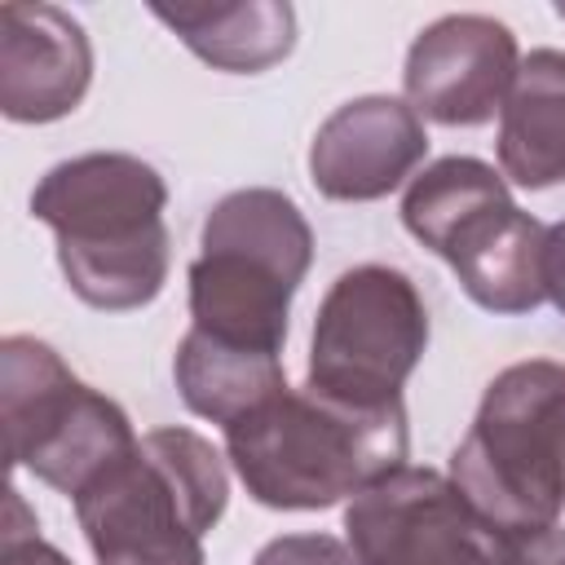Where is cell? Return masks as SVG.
<instances>
[{
  "instance_id": "obj_1",
  "label": "cell",
  "mask_w": 565,
  "mask_h": 565,
  "mask_svg": "<svg viewBox=\"0 0 565 565\" xmlns=\"http://www.w3.org/2000/svg\"><path fill=\"white\" fill-rule=\"evenodd\" d=\"M163 207V177L119 150L75 154L31 190V216L57 234L66 287L106 313L141 309L163 291L172 265Z\"/></svg>"
},
{
  "instance_id": "obj_2",
  "label": "cell",
  "mask_w": 565,
  "mask_h": 565,
  "mask_svg": "<svg viewBox=\"0 0 565 565\" xmlns=\"http://www.w3.org/2000/svg\"><path fill=\"white\" fill-rule=\"evenodd\" d=\"M406 406H353L318 388H282L225 428V455L247 494L278 512L358 499L406 468Z\"/></svg>"
},
{
  "instance_id": "obj_3",
  "label": "cell",
  "mask_w": 565,
  "mask_h": 565,
  "mask_svg": "<svg viewBox=\"0 0 565 565\" xmlns=\"http://www.w3.org/2000/svg\"><path fill=\"white\" fill-rule=\"evenodd\" d=\"M230 503L216 446L190 428H154L75 494L97 565H207L203 534Z\"/></svg>"
},
{
  "instance_id": "obj_4",
  "label": "cell",
  "mask_w": 565,
  "mask_h": 565,
  "mask_svg": "<svg viewBox=\"0 0 565 565\" xmlns=\"http://www.w3.org/2000/svg\"><path fill=\"white\" fill-rule=\"evenodd\" d=\"M313 260V230L296 199L269 185L225 194L190 265L194 331L256 353H282L287 309Z\"/></svg>"
},
{
  "instance_id": "obj_5",
  "label": "cell",
  "mask_w": 565,
  "mask_h": 565,
  "mask_svg": "<svg viewBox=\"0 0 565 565\" xmlns=\"http://www.w3.org/2000/svg\"><path fill=\"white\" fill-rule=\"evenodd\" d=\"M459 494L508 539L556 525L565 508V362L499 371L450 455Z\"/></svg>"
},
{
  "instance_id": "obj_6",
  "label": "cell",
  "mask_w": 565,
  "mask_h": 565,
  "mask_svg": "<svg viewBox=\"0 0 565 565\" xmlns=\"http://www.w3.org/2000/svg\"><path fill=\"white\" fill-rule=\"evenodd\" d=\"M402 225L437 252L459 287L490 313H530L543 305L547 225L521 212L503 177L472 159L446 154L428 163L402 199Z\"/></svg>"
},
{
  "instance_id": "obj_7",
  "label": "cell",
  "mask_w": 565,
  "mask_h": 565,
  "mask_svg": "<svg viewBox=\"0 0 565 565\" xmlns=\"http://www.w3.org/2000/svg\"><path fill=\"white\" fill-rule=\"evenodd\" d=\"M0 424L9 463L71 499L137 446L119 402L88 388L35 335L0 340Z\"/></svg>"
},
{
  "instance_id": "obj_8",
  "label": "cell",
  "mask_w": 565,
  "mask_h": 565,
  "mask_svg": "<svg viewBox=\"0 0 565 565\" xmlns=\"http://www.w3.org/2000/svg\"><path fill=\"white\" fill-rule=\"evenodd\" d=\"M424 349L428 309L415 282L388 265H353L318 305L305 384L366 411L402 406V384Z\"/></svg>"
},
{
  "instance_id": "obj_9",
  "label": "cell",
  "mask_w": 565,
  "mask_h": 565,
  "mask_svg": "<svg viewBox=\"0 0 565 565\" xmlns=\"http://www.w3.org/2000/svg\"><path fill=\"white\" fill-rule=\"evenodd\" d=\"M358 565H508L512 539L499 534L450 477L397 468L344 508Z\"/></svg>"
},
{
  "instance_id": "obj_10",
  "label": "cell",
  "mask_w": 565,
  "mask_h": 565,
  "mask_svg": "<svg viewBox=\"0 0 565 565\" xmlns=\"http://www.w3.org/2000/svg\"><path fill=\"white\" fill-rule=\"evenodd\" d=\"M521 53L516 35L486 13H446L406 53V106L446 128H477L503 110Z\"/></svg>"
},
{
  "instance_id": "obj_11",
  "label": "cell",
  "mask_w": 565,
  "mask_h": 565,
  "mask_svg": "<svg viewBox=\"0 0 565 565\" xmlns=\"http://www.w3.org/2000/svg\"><path fill=\"white\" fill-rule=\"evenodd\" d=\"M428 154L424 119L397 97H353L335 106L309 146V181L322 199L371 203L393 194Z\"/></svg>"
},
{
  "instance_id": "obj_12",
  "label": "cell",
  "mask_w": 565,
  "mask_h": 565,
  "mask_svg": "<svg viewBox=\"0 0 565 565\" xmlns=\"http://www.w3.org/2000/svg\"><path fill=\"white\" fill-rule=\"evenodd\" d=\"M93 84V44L57 4H0V110L13 124L71 115Z\"/></svg>"
},
{
  "instance_id": "obj_13",
  "label": "cell",
  "mask_w": 565,
  "mask_h": 565,
  "mask_svg": "<svg viewBox=\"0 0 565 565\" xmlns=\"http://www.w3.org/2000/svg\"><path fill=\"white\" fill-rule=\"evenodd\" d=\"M499 168L525 190L565 181V53L534 49L521 57L499 110Z\"/></svg>"
},
{
  "instance_id": "obj_14",
  "label": "cell",
  "mask_w": 565,
  "mask_h": 565,
  "mask_svg": "<svg viewBox=\"0 0 565 565\" xmlns=\"http://www.w3.org/2000/svg\"><path fill=\"white\" fill-rule=\"evenodd\" d=\"M154 18L181 35L190 53L230 75H256L278 66L296 44V9L278 0L247 4H154Z\"/></svg>"
},
{
  "instance_id": "obj_15",
  "label": "cell",
  "mask_w": 565,
  "mask_h": 565,
  "mask_svg": "<svg viewBox=\"0 0 565 565\" xmlns=\"http://www.w3.org/2000/svg\"><path fill=\"white\" fill-rule=\"evenodd\" d=\"M172 375H177L181 402L221 428L238 424L243 415H252L256 406H265L274 393L287 388L282 353L234 349V344H221L194 327L177 344Z\"/></svg>"
},
{
  "instance_id": "obj_16",
  "label": "cell",
  "mask_w": 565,
  "mask_h": 565,
  "mask_svg": "<svg viewBox=\"0 0 565 565\" xmlns=\"http://www.w3.org/2000/svg\"><path fill=\"white\" fill-rule=\"evenodd\" d=\"M252 565H358V556L335 534H282L269 539Z\"/></svg>"
},
{
  "instance_id": "obj_17",
  "label": "cell",
  "mask_w": 565,
  "mask_h": 565,
  "mask_svg": "<svg viewBox=\"0 0 565 565\" xmlns=\"http://www.w3.org/2000/svg\"><path fill=\"white\" fill-rule=\"evenodd\" d=\"M22 512H26L22 494L9 490V516H4V534H0V565H71L53 543L40 539L35 516L18 521Z\"/></svg>"
},
{
  "instance_id": "obj_18",
  "label": "cell",
  "mask_w": 565,
  "mask_h": 565,
  "mask_svg": "<svg viewBox=\"0 0 565 565\" xmlns=\"http://www.w3.org/2000/svg\"><path fill=\"white\" fill-rule=\"evenodd\" d=\"M508 565H565V525H547L539 534L512 539Z\"/></svg>"
},
{
  "instance_id": "obj_19",
  "label": "cell",
  "mask_w": 565,
  "mask_h": 565,
  "mask_svg": "<svg viewBox=\"0 0 565 565\" xmlns=\"http://www.w3.org/2000/svg\"><path fill=\"white\" fill-rule=\"evenodd\" d=\"M543 282L552 305L565 313V221L547 225V252H543Z\"/></svg>"
},
{
  "instance_id": "obj_20",
  "label": "cell",
  "mask_w": 565,
  "mask_h": 565,
  "mask_svg": "<svg viewBox=\"0 0 565 565\" xmlns=\"http://www.w3.org/2000/svg\"><path fill=\"white\" fill-rule=\"evenodd\" d=\"M556 13H561V18H565V4H561V9H556Z\"/></svg>"
}]
</instances>
